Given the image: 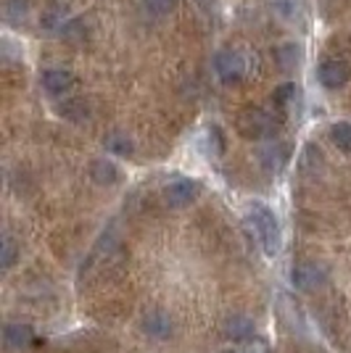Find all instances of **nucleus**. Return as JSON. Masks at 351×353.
Here are the masks:
<instances>
[{
  "mask_svg": "<svg viewBox=\"0 0 351 353\" xmlns=\"http://www.w3.org/2000/svg\"><path fill=\"white\" fill-rule=\"evenodd\" d=\"M3 16L11 24H21L30 16V0H6L3 3Z\"/></svg>",
  "mask_w": 351,
  "mask_h": 353,
  "instance_id": "nucleus-16",
  "label": "nucleus"
},
{
  "mask_svg": "<svg viewBox=\"0 0 351 353\" xmlns=\"http://www.w3.org/2000/svg\"><path fill=\"white\" fill-rule=\"evenodd\" d=\"M296 92H298V88L291 85V82H288V85H280V88L275 90V98H272V101H275V105H278L280 111H285V108L296 101Z\"/></svg>",
  "mask_w": 351,
  "mask_h": 353,
  "instance_id": "nucleus-20",
  "label": "nucleus"
},
{
  "mask_svg": "<svg viewBox=\"0 0 351 353\" xmlns=\"http://www.w3.org/2000/svg\"><path fill=\"white\" fill-rule=\"evenodd\" d=\"M317 79H320L328 90L343 88V85L351 79V61H346V59L322 61L320 69H317Z\"/></svg>",
  "mask_w": 351,
  "mask_h": 353,
  "instance_id": "nucleus-4",
  "label": "nucleus"
},
{
  "mask_svg": "<svg viewBox=\"0 0 351 353\" xmlns=\"http://www.w3.org/2000/svg\"><path fill=\"white\" fill-rule=\"evenodd\" d=\"M225 335L233 340H249L254 335V322L246 316H230L225 322Z\"/></svg>",
  "mask_w": 351,
  "mask_h": 353,
  "instance_id": "nucleus-13",
  "label": "nucleus"
},
{
  "mask_svg": "<svg viewBox=\"0 0 351 353\" xmlns=\"http://www.w3.org/2000/svg\"><path fill=\"white\" fill-rule=\"evenodd\" d=\"M103 145L114 156H132V150H135V143L124 132H108L106 140H103Z\"/></svg>",
  "mask_w": 351,
  "mask_h": 353,
  "instance_id": "nucleus-14",
  "label": "nucleus"
},
{
  "mask_svg": "<svg viewBox=\"0 0 351 353\" xmlns=\"http://www.w3.org/2000/svg\"><path fill=\"white\" fill-rule=\"evenodd\" d=\"M196 195H198V182L185 179V176H180V179H175V182H169L167 190H164L167 203L175 208H182V206H188V203H193Z\"/></svg>",
  "mask_w": 351,
  "mask_h": 353,
  "instance_id": "nucleus-6",
  "label": "nucleus"
},
{
  "mask_svg": "<svg viewBox=\"0 0 351 353\" xmlns=\"http://www.w3.org/2000/svg\"><path fill=\"white\" fill-rule=\"evenodd\" d=\"M214 69L225 85H235L243 79L246 74V59L240 50H220L217 59H214Z\"/></svg>",
  "mask_w": 351,
  "mask_h": 353,
  "instance_id": "nucleus-3",
  "label": "nucleus"
},
{
  "mask_svg": "<svg viewBox=\"0 0 351 353\" xmlns=\"http://www.w3.org/2000/svg\"><path fill=\"white\" fill-rule=\"evenodd\" d=\"M330 140L336 143L338 150L343 153H351V124L349 121H338L330 127Z\"/></svg>",
  "mask_w": 351,
  "mask_h": 353,
  "instance_id": "nucleus-17",
  "label": "nucleus"
},
{
  "mask_svg": "<svg viewBox=\"0 0 351 353\" xmlns=\"http://www.w3.org/2000/svg\"><path fill=\"white\" fill-rule=\"evenodd\" d=\"M275 61H278L280 69H293L298 61H301V50L298 45H283L275 50Z\"/></svg>",
  "mask_w": 351,
  "mask_h": 353,
  "instance_id": "nucleus-18",
  "label": "nucleus"
},
{
  "mask_svg": "<svg viewBox=\"0 0 351 353\" xmlns=\"http://www.w3.org/2000/svg\"><path fill=\"white\" fill-rule=\"evenodd\" d=\"M143 327H146L148 335H153V338H169L172 335V319L164 311H151L143 319Z\"/></svg>",
  "mask_w": 351,
  "mask_h": 353,
  "instance_id": "nucleus-9",
  "label": "nucleus"
},
{
  "mask_svg": "<svg viewBox=\"0 0 351 353\" xmlns=\"http://www.w3.org/2000/svg\"><path fill=\"white\" fill-rule=\"evenodd\" d=\"M59 114L69 121H88L90 119V105L82 98H64L59 103Z\"/></svg>",
  "mask_w": 351,
  "mask_h": 353,
  "instance_id": "nucleus-11",
  "label": "nucleus"
},
{
  "mask_svg": "<svg viewBox=\"0 0 351 353\" xmlns=\"http://www.w3.org/2000/svg\"><path fill=\"white\" fill-rule=\"evenodd\" d=\"M40 82H43V88L50 92V95H66V92H72L74 88V74L69 69H64V66H53V69H45L43 77H40Z\"/></svg>",
  "mask_w": 351,
  "mask_h": 353,
  "instance_id": "nucleus-7",
  "label": "nucleus"
},
{
  "mask_svg": "<svg viewBox=\"0 0 351 353\" xmlns=\"http://www.w3.org/2000/svg\"><path fill=\"white\" fill-rule=\"evenodd\" d=\"M293 285L298 288V290H317L322 282L328 280V272H325V266L314 264V261H304V264H298L293 269L291 274Z\"/></svg>",
  "mask_w": 351,
  "mask_h": 353,
  "instance_id": "nucleus-5",
  "label": "nucleus"
},
{
  "mask_svg": "<svg viewBox=\"0 0 351 353\" xmlns=\"http://www.w3.org/2000/svg\"><path fill=\"white\" fill-rule=\"evenodd\" d=\"M16 256H19V248H16L14 237L6 235L3 243H0V266H3V269H11L16 261Z\"/></svg>",
  "mask_w": 351,
  "mask_h": 353,
  "instance_id": "nucleus-19",
  "label": "nucleus"
},
{
  "mask_svg": "<svg viewBox=\"0 0 351 353\" xmlns=\"http://www.w3.org/2000/svg\"><path fill=\"white\" fill-rule=\"evenodd\" d=\"M291 159V148L285 145V143H280V140H272V143H267V145L259 150V161L267 172H283V166L288 163Z\"/></svg>",
  "mask_w": 351,
  "mask_h": 353,
  "instance_id": "nucleus-8",
  "label": "nucleus"
},
{
  "mask_svg": "<svg viewBox=\"0 0 351 353\" xmlns=\"http://www.w3.org/2000/svg\"><path fill=\"white\" fill-rule=\"evenodd\" d=\"M90 176H93L98 185H114L119 179V169L111 161L98 159V161H93V166H90Z\"/></svg>",
  "mask_w": 351,
  "mask_h": 353,
  "instance_id": "nucleus-12",
  "label": "nucleus"
},
{
  "mask_svg": "<svg viewBox=\"0 0 351 353\" xmlns=\"http://www.w3.org/2000/svg\"><path fill=\"white\" fill-rule=\"evenodd\" d=\"M40 24H43L45 32H50V34H56V32H64L66 30V14H64V8L61 6H50L48 11L43 14V19H40Z\"/></svg>",
  "mask_w": 351,
  "mask_h": 353,
  "instance_id": "nucleus-15",
  "label": "nucleus"
},
{
  "mask_svg": "<svg viewBox=\"0 0 351 353\" xmlns=\"http://www.w3.org/2000/svg\"><path fill=\"white\" fill-rule=\"evenodd\" d=\"M278 119L275 114L264 111V108H246L238 117V132L246 140H267L278 134Z\"/></svg>",
  "mask_w": 351,
  "mask_h": 353,
  "instance_id": "nucleus-2",
  "label": "nucleus"
},
{
  "mask_svg": "<svg viewBox=\"0 0 351 353\" xmlns=\"http://www.w3.org/2000/svg\"><path fill=\"white\" fill-rule=\"evenodd\" d=\"M249 224L254 230V235L259 240V245L267 256H275L280 250V224L278 216L264 206V203H254L249 208Z\"/></svg>",
  "mask_w": 351,
  "mask_h": 353,
  "instance_id": "nucleus-1",
  "label": "nucleus"
},
{
  "mask_svg": "<svg viewBox=\"0 0 351 353\" xmlns=\"http://www.w3.org/2000/svg\"><path fill=\"white\" fill-rule=\"evenodd\" d=\"M143 6H146L151 14L164 16V14H169V11H175L177 0H143Z\"/></svg>",
  "mask_w": 351,
  "mask_h": 353,
  "instance_id": "nucleus-21",
  "label": "nucleus"
},
{
  "mask_svg": "<svg viewBox=\"0 0 351 353\" xmlns=\"http://www.w3.org/2000/svg\"><path fill=\"white\" fill-rule=\"evenodd\" d=\"M3 340L8 348H24L32 343V327L30 324H6Z\"/></svg>",
  "mask_w": 351,
  "mask_h": 353,
  "instance_id": "nucleus-10",
  "label": "nucleus"
}]
</instances>
